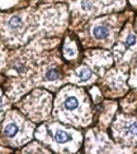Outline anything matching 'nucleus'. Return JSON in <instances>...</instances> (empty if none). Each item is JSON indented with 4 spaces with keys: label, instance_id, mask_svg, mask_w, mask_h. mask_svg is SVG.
<instances>
[{
    "label": "nucleus",
    "instance_id": "7",
    "mask_svg": "<svg viewBox=\"0 0 137 154\" xmlns=\"http://www.w3.org/2000/svg\"><path fill=\"white\" fill-rule=\"evenodd\" d=\"M78 76H79V78L81 81H88L91 77V72L88 70V68H81V70L79 71Z\"/></svg>",
    "mask_w": 137,
    "mask_h": 154
},
{
    "label": "nucleus",
    "instance_id": "10",
    "mask_svg": "<svg viewBox=\"0 0 137 154\" xmlns=\"http://www.w3.org/2000/svg\"><path fill=\"white\" fill-rule=\"evenodd\" d=\"M126 43H127V46H133V44L136 43V37H135L133 34L128 35V37H127V40H126Z\"/></svg>",
    "mask_w": 137,
    "mask_h": 154
},
{
    "label": "nucleus",
    "instance_id": "1",
    "mask_svg": "<svg viewBox=\"0 0 137 154\" xmlns=\"http://www.w3.org/2000/svg\"><path fill=\"white\" fill-rule=\"evenodd\" d=\"M3 133L6 138L13 139V138H15L19 134V125L15 123V121H8V123H5V125H4Z\"/></svg>",
    "mask_w": 137,
    "mask_h": 154
},
{
    "label": "nucleus",
    "instance_id": "3",
    "mask_svg": "<svg viewBox=\"0 0 137 154\" xmlns=\"http://www.w3.org/2000/svg\"><path fill=\"white\" fill-rule=\"evenodd\" d=\"M93 35H94L95 39H100V40L106 39L108 35H109V29H108V27L99 24V25L94 27V29H93Z\"/></svg>",
    "mask_w": 137,
    "mask_h": 154
},
{
    "label": "nucleus",
    "instance_id": "11",
    "mask_svg": "<svg viewBox=\"0 0 137 154\" xmlns=\"http://www.w3.org/2000/svg\"><path fill=\"white\" fill-rule=\"evenodd\" d=\"M1 106H3V100H1V97H0V109H1Z\"/></svg>",
    "mask_w": 137,
    "mask_h": 154
},
{
    "label": "nucleus",
    "instance_id": "4",
    "mask_svg": "<svg viewBox=\"0 0 137 154\" xmlns=\"http://www.w3.org/2000/svg\"><path fill=\"white\" fill-rule=\"evenodd\" d=\"M64 109L67 111H74L76 107L79 106V101L75 96H67L65 100H64Z\"/></svg>",
    "mask_w": 137,
    "mask_h": 154
},
{
    "label": "nucleus",
    "instance_id": "5",
    "mask_svg": "<svg viewBox=\"0 0 137 154\" xmlns=\"http://www.w3.org/2000/svg\"><path fill=\"white\" fill-rule=\"evenodd\" d=\"M8 25H9L10 29L13 30H18L21 29L23 27V19L21 17H18V15H14V17H11L9 19V23H8Z\"/></svg>",
    "mask_w": 137,
    "mask_h": 154
},
{
    "label": "nucleus",
    "instance_id": "2",
    "mask_svg": "<svg viewBox=\"0 0 137 154\" xmlns=\"http://www.w3.org/2000/svg\"><path fill=\"white\" fill-rule=\"evenodd\" d=\"M54 138H55V140L57 141L59 144H65V143H67V141L72 140L71 135L68 134L67 131L64 130V129H61V128H57L54 131Z\"/></svg>",
    "mask_w": 137,
    "mask_h": 154
},
{
    "label": "nucleus",
    "instance_id": "6",
    "mask_svg": "<svg viewBox=\"0 0 137 154\" xmlns=\"http://www.w3.org/2000/svg\"><path fill=\"white\" fill-rule=\"evenodd\" d=\"M126 134L130 136H137V121H133V123H130L126 128Z\"/></svg>",
    "mask_w": 137,
    "mask_h": 154
},
{
    "label": "nucleus",
    "instance_id": "8",
    "mask_svg": "<svg viewBox=\"0 0 137 154\" xmlns=\"http://www.w3.org/2000/svg\"><path fill=\"white\" fill-rule=\"evenodd\" d=\"M46 78L50 80V81L57 80V78H59V71L55 70V68H51V70H48L47 73H46Z\"/></svg>",
    "mask_w": 137,
    "mask_h": 154
},
{
    "label": "nucleus",
    "instance_id": "9",
    "mask_svg": "<svg viewBox=\"0 0 137 154\" xmlns=\"http://www.w3.org/2000/svg\"><path fill=\"white\" fill-rule=\"evenodd\" d=\"M81 8L84 10H90L93 8V3L90 1V0H83V1H81Z\"/></svg>",
    "mask_w": 137,
    "mask_h": 154
}]
</instances>
